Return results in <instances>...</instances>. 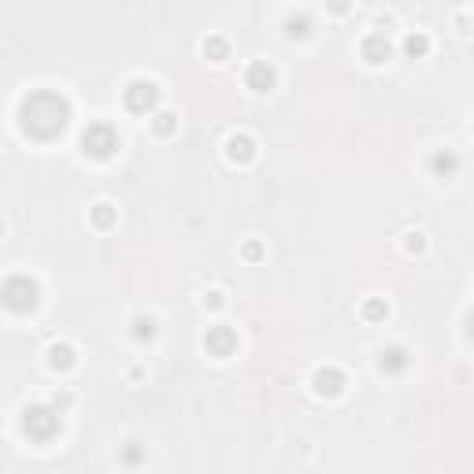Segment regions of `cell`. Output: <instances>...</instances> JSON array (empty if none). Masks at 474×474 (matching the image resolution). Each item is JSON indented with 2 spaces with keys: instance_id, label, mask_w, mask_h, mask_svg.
I'll return each mask as SVG.
<instances>
[{
  "instance_id": "14",
  "label": "cell",
  "mask_w": 474,
  "mask_h": 474,
  "mask_svg": "<svg viewBox=\"0 0 474 474\" xmlns=\"http://www.w3.org/2000/svg\"><path fill=\"white\" fill-rule=\"evenodd\" d=\"M433 171H444V174L456 171V156H452V152H437V156H433Z\"/></svg>"
},
{
  "instance_id": "9",
  "label": "cell",
  "mask_w": 474,
  "mask_h": 474,
  "mask_svg": "<svg viewBox=\"0 0 474 474\" xmlns=\"http://www.w3.org/2000/svg\"><path fill=\"white\" fill-rule=\"evenodd\" d=\"M48 363L52 367H59V371H67L74 363V349L71 344H52V352H48Z\"/></svg>"
},
{
  "instance_id": "18",
  "label": "cell",
  "mask_w": 474,
  "mask_h": 474,
  "mask_svg": "<svg viewBox=\"0 0 474 474\" xmlns=\"http://www.w3.org/2000/svg\"><path fill=\"white\" fill-rule=\"evenodd\" d=\"M367 315H371V319H374V315H385V308H382L378 300H374V304H367Z\"/></svg>"
},
{
  "instance_id": "17",
  "label": "cell",
  "mask_w": 474,
  "mask_h": 474,
  "mask_svg": "<svg viewBox=\"0 0 474 474\" xmlns=\"http://www.w3.org/2000/svg\"><path fill=\"white\" fill-rule=\"evenodd\" d=\"M207 48H212V56H223V52H226V45H223V41H212V45H204V52H207Z\"/></svg>"
},
{
  "instance_id": "3",
  "label": "cell",
  "mask_w": 474,
  "mask_h": 474,
  "mask_svg": "<svg viewBox=\"0 0 474 474\" xmlns=\"http://www.w3.org/2000/svg\"><path fill=\"white\" fill-rule=\"evenodd\" d=\"M26 433L34 441H52L59 433V415L48 408H30L26 411Z\"/></svg>"
},
{
  "instance_id": "7",
  "label": "cell",
  "mask_w": 474,
  "mask_h": 474,
  "mask_svg": "<svg viewBox=\"0 0 474 474\" xmlns=\"http://www.w3.org/2000/svg\"><path fill=\"white\" fill-rule=\"evenodd\" d=\"M341 371H333V367H322V371H315V393H322V397H338L341 393Z\"/></svg>"
},
{
  "instance_id": "4",
  "label": "cell",
  "mask_w": 474,
  "mask_h": 474,
  "mask_svg": "<svg viewBox=\"0 0 474 474\" xmlns=\"http://www.w3.org/2000/svg\"><path fill=\"white\" fill-rule=\"evenodd\" d=\"M4 296H8V308L26 311V308H34V300H37V285L30 278H8Z\"/></svg>"
},
{
  "instance_id": "8",
  "label": "cell",
  "mask_w": 474,
  "mask_h": 474,
  "mask_svg": "<svg viewBox=\"0 0 474 474\" xmlns=\"http://www.w3.org/2000/svg\"><path fill=\"white\" fill-rule=\"evenodd\" d=\"M271 82H274V71H271L267 63H252V67H249V85L256 89V93L271 89Z\"/></svg>"
},
{
  "instance_id": "13",
  "label": "cell",
  "mask_w": 474,
  "mask_h": 474,
  "mask_svg": "<svg viewBox=\"0 0 474 474\" xmlns=\"http://www.w3.org/2000/svg\"><path fill=\"white\" fill-rule=\"evenodd\" d=\"M404 48H408L411 56H422V52H426V48H430V41H426V37H422V34H411L408 41H404Z\"/></svg>"
},
{
  "instance_id": "1",
  "label": "cell",
  "mask_w": 474,
  "mask_h": 474,
  "mask_svg": "<svg viewBox=\"0 0 474 474\" xmlns=\"http://www.w3.org/2000/svg\"><path fill=\"white\" fill-rule=\"evenodd\" d=\"M67 115H71V107H67V101H59L56 93H34L19 107L23 130L34 137H56L67 126Z\"/></svg>"
},
{
  "instance_id": "11",
  "label": "cell",
  "mask_w": 474,
  "mask_h": 474,
  "mask_svg": "<svg viewBox=\"0 0 474 474\" xmlns=\"http://www.w3.org/2000/svg\"><path fill=\"white\" fill-rule=\"evenodd\" d=\"M404 363H408L404 360V349H385L382 352V371H400Z\"/></svg>"
},
{
  "instance_id": "5",
  "label": "cell",
  "mask_w": 474,
  "mask_h": 474,
  "mask_svg": "<svg viewBox=\"0 0 474 474\" xmlns=\"http://www.w3.org/2000/svg\"><path fill=\"white\" fill-rule=\"evenodd\" d=\"M234 344H237V338H234L230 326H212L207 338H204V349L212 352V356H219V360H226V356L234 352Z\"/></svg>"
},
{
  "instance_id": "2",
  "label": "cell",
  "mask_w": 474,
  "mask_h": 474,
  "mask_svg": "<svg viewBox=\"0 0 474 474\" xmlns=\"http://www.w3.org/2000/svg\"><path fill=\"white\" fill-rule=\"evenodd\" d=\"M118 148V137L112 126H104V123H96V126H89V130L82 134V152L85 156H96V160H107Z\"/></svg>"
},
{
  "instance_id": "19",
  "label": "cell",
  "mask_w": 474,
  "mask_h": 474,
  "mask_svg": "<svg viewBox=\"0 0 474 474\" xmlns=\"http://www.w3.org/2000/svg\"><path fill=\"white\" fill-rule=\"evenodd\" d=\"M467 322H471V338H474V315H471V319H467Z\"/></svg>"
},
{
  "instance_id": "12",
  "label": "cell",
  "mask_w": 474,
  "mask_h": 474,
  "mask_svg": "<svg viewBox=\"0 0 474 474\" xmlns=\"http://www.w3.org/2000/svg\"><path fill=\"white\" fill-rule=\"evenodd\" d=\"M367 56H371V63H382V59L389 56V45H385L382 37H371V41H367Z\"/></svg>"
},
{
  "instance_id": "15",
  "label": "cell",
  "mask_w": 474,
  "mask_h": 474,
  "mask_svg": "<svg viewBox=\"0 0 474 474\" xmlns=\"http://www.w3.org/2000/svg\"><path fill=\"white\" fill-rule=\"evenodd\" d=\"M171 118H174V115H167V112H163V115H156V134H171V130H174Z\"/></svg>"
},
{
  "instance_id": "6",
  "label": "cell",
  "mask_w": 474,
  "mask_h": 474,
  "mask_svg": "<svg viewBox=\"0 0 474 474\" xmlns=\"http://www.w3.org/2000/svg\"><path fill=\"white\" fill-rule=\"evenodd\" d=\"M156 85L152 82H130V89H126V107L130 112H148V107L156 104Z\"/></svg>"
},
{
  "instance_id": "16",
  "label": "cell",
  "mask_w": 474,
  "mask_h": 474,
  "mask_svg": "<svg viewBox=\"0 0 474 474\" xmlns=\"http://www.w3.org/2000/svg\"><path fill=\"white\" fill-rule=\"evenodd\" d=\"M96 223H101V226H107V223H112V212H107V204H101V207H96Z\"/></svg>"
},
{
  "instance_id": "10",
  "label": "cell",
  "mask_w": 474,
  "mask_h": 474,
  "mask_svg": "<svg viewBox=\"0 0 474 474\" xmlns=\"http://www.w3.org/2000/svg\"><path fill=\"white\" fill-rule=\"evenodd\" d=\"M226 148H230V160H252V141L249 137H230V141H226Z\"/></svg>"
}]
</instances>
